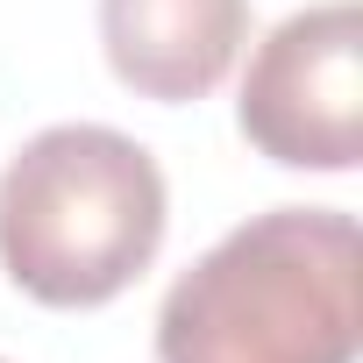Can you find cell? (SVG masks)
Listing matches in <instances>:
<instances>
[{
  "label": "cell",
  "mask_w": 363,
  "mask_h": 363,
  "mask_svg": "<svg viewBox=\"0 0 363 363\" xmlns=\"http://www.w3.org/2000/svg\"><path fill=\"white\" fill-rule=\"evenodd\" d=\"M164 171L100 121H57L0 171V271L36 306H107L164 250Z\"/></svg>",
  "instance_id": "7a4b0ae2"
},
{
  "label": "cell",
  "mask_w": 363,
  "mask_h": 363,
  "mask_svg": "<svg viewBox=\"0 0 363 363\" xmlns=\"http://www.w3.org/2000/svg\"><path fill=\"white\" fill-rule=\"evenodd\" d=\"M250 36V0H100V50L143 100H207Z\"/></svg>",
  "instance_id": "277c9868"
},
{
  "label": "cell",
  "mask_w": 363,
  "mask_h": 363,
  "mask_svg": "<svg viewBox=\"0 0 363 363\" xmlns=\"http://www.w3.org/2000/svg\"><path fill=\"white\" fill-rule=\"evenodd\" d=\"M235 128L292 171H349L363 150V15L356 0H320V8L285 15L235 100Z\"/></svg>",
  "instance_id": "3957f363"
},
{
  "label": "cell",
  "mask_w": 363,
  "mask_h": 363,
  "mask_svg": "<svg viewBox=\"0 0 363 363\" xmlns=\"http://www.w3.org/2000/svg\"><path fill=\"white\" fill-rule=\"evenodd\" d=\"M356 221L271 207L228 228L157 306V363H356Z\"/></svg>",
  "instance_id": "6da1fadb"
}]
</instances>
